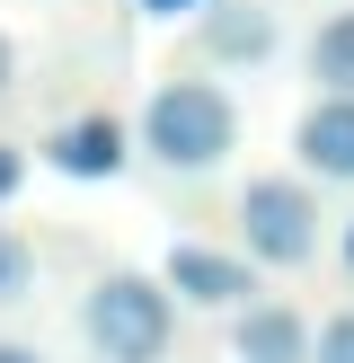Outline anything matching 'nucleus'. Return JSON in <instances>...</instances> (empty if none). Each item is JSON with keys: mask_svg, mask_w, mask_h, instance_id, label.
I'll use <instances>...</instances> for the list:
<instances>
[{"mask_svg": "<svg viewBox=\"0 0 354 363\" xmlns=\"http://www.w3.org/2000/svg\"><path fill=\"white\" fill-rule=\"evenodd\" d=\"M310 80L319 89H354V9H336L328 27L310 35Z\"/></svg>", "mask_w": 354, "mask_h": 363, "instance_id": "9", "label": "nucleus"}, {"mask_svg": "<svg viewBox=\"0 0 354 363\" xmlns=\"http://www.w3.org/2000/svg\"><path fill=\"white\" fill-rule=\"evenodd\" d=\"M301 169L336 177V186H354V89H328V98L301 116Z\"/></svg>", "mask_w": 354, "mask_h": 363, "instance_id": "4", "label": "nucleus"}, {"mask_svg": "<svg viewBox=\"0 0 354 363\" xmlns=\"http://www.w3.org/2000/svg\"><path fill=\"white\" fill-rule=\"evenodd\" d=\"M142 9H159V18H177V9H204V0H142Z\"/></svg>", "mask_w": 354, "mask_h": 363, "instance_id": "15", "label": "nucleus"}, {"mask_svg": "<svg viewBox=\"0 0 354 363\" xmlns=\"http://www.w3.org/2000/svg\"><path fill=\"white\" fill-rule=\"evenodd\" d=\"M0 363H45L35 346H9V337H0Z\"/></svg>", "mask_w": 354, "mask_h": 363, "instance_id": "14", "label": "nucleus"}, {"mask_svg": "<svg viewBox=\"0 0 354 363\" xmlns=\"http://www.w3.org/2000/svg\"><path fill=\"white\" fill-rule=\"evenodd\" d=\"M230 346H239V363H310V328H301L292 311H275V301H266V311L239 319V337H230Z\"/></svg>", "mask_w": 354, "mask_h": 363, "instance_id": "8", "label": "nucleus"}, {"mask_svg": "<svg viewBox=\"0 0 354 363\" xmlns=\"http://www.w3.org/2000/svg\"><path fill=\"white\" fill-rule=\"evenodd\" d=\"M346 257H354V230H346Z\"/></svg>", "mask_w": 354, "mask_h": 363, "instance_id": "16", "label": "nucleus"}, {"mask_svg": "<svg viewBox=\"0 0 354 363\" xmlns=\"http://www.w3.org/2000/svg\"><path fill=\"white\" fill-rule=\"evenodd\" d=\"M239 230H248V257H266V266H310L319 257V204H310L301 177H248Z\"/></svg>", "mask_w": 354, "mask_h": 363, "instance_id": "3", "label": "nucleus"}, {"mask_svg": "<svg viewBox=\"0 0 354 363\" xmlns=\"http://www.w3.org/2000/svg\"><path fill=\"white\" fill-rule=\"evenodd\" d=\"M169 284L151 275H98V293H88V346H98L106 363H159L169 354Z\"/></svg>", "mask_w": 354, "mask_h": 363, "instance_id": "2", "label": "nucleus"}, {"mask_svg": "<svg viewBox=\"0 0 354 363\" xmlns=\"http://www.w3.org/2000/svg\"><path fill=\"white\" fill-rule=\"evenodd\" d=\"M169 284L177 301H204V311H239L248 301V266L239 257H222V248H169Z\"/></svg>", "mask_w": 354, "mask_h": 363, "instance_id": "5", "label": "nucleus"}, {"mask_svg": "<svg viewBox=\"0 0 354 363\" xmlns=\"http://www.w3.org/2000/svg\"><path fill=\"white\" fill-rule=\"evenodd\" d=\"M35 293V248L18 230H0V301H27Z\"/></svg>", "mask_w": 354, "mask_h": 363, "instance_id": "10", "label": "nucleus"}, {"mask_svg": "<svg viewBox=\"0 0 354 363\" xmlns=\"http://www.w3.org/2000/svg\"><path fill=\"white\" fill-rule=\"evenodd\" d=\"M230 142H239V106H230L212 80H169V89H151V106H142V151H151L159 169L204 177V169L230 160Z\"/></svg>", "mask_w": 354, "mask_h": 363, "instance_id": "1", "label": "nucleus"}, {"mask_svg": "<svg viewBox=\"0 0 354 363\" xmlns=\"http://www.w3.org/2000/svg\"><path fill=\"white\" fill-rule=\"evenodd\" d=\"M204 45L222 53V62H266V53H275V18H266V9H248V0H212Z\"/></svg>", "mask_w": 354, "mask_h": 363, "instance_id": "7", "label": "nucleus"}, {"mask_svg": "<svg viewBox=\"0 0 354 363\" xmlns=\"http://www.w3.org/2000/svg\"><path fill=\"white\" fill-rule=\"evenodd\" d=\"M18 177H27V160H18L9 142H0V204H9V195H18Z\"/></svg>", "mask_w": 354, "mask_h": 363, "instance_id": "12", "label": "nucleus"}, {"mask_svg": "<svg viewBox=\"0 0 354 363\" xmlns=\"http://www.w3.org/2000/svg\"><path fill=\"white\" fill-rule=\"evenodd\" d=\"M310 363H354V311L319 328V346H310Z\"/></svg>", "mask_w": 354, "mask_h": 363, "instance_id": "11", "label": "nucleus"}, {"mask_svg": "<svg viewBox=\"0 0 354 363\" xmlns=\"http://www.w3.org/2000/svg\"><path fill=\"white\" fill-rule=\"evenodd\" d=\"M45 160L62 177H115L124 169V124L115 116H80V124H62V133L45 142Z\"/></svg>", "mask_w": 354, "mask_h": 363, "instance_id": "6", "label": "nucleus"}, {"mask_svg": "<svg viewBox=\"0 0 354 363\" xmlns=\"http://www.w3.org/2000/svg\"><path fill=\"white\" fill-rule=\"evenodd\" d=\"M9 80H18V45L0 35V98H9Z\"/></svg>", "mask_w": 354, "mask_h": 363, "instance_id": "13", "label": "nucleus"}]
</instances>
